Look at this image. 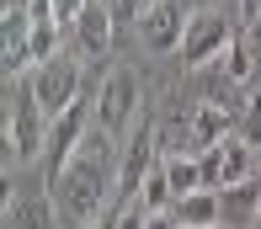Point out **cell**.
Instances as JSON below:
<instances>
[{
    "mask_svg": "<svg viewBox=\"0 0 261 229\" xmlns=\"http://www.w3.org/2000/svg\"><path fill=\"white\" fill-rule=\"evenodd\" d=\"M112 144H117V139L107 134V128L91 123L86 144H80V149L69 155V165L54 176V197H59V208H64L75 224H96L101 208H107V197L117 192V160H112Z\"/></svg>",
    "mask_w": 261,
    "mask_h": 229,
    "instance_id": "6da1fadb",
    "label": "cell"
},
{
    "mask_svg": "<svg viewBox=\"0 0 261 229\" xmlns=\"http://www.w3.org/2000/svg\"><path fill=\"white\" fill-rule=\"evenodd\" d=\"M48 128H54V117L43 112V101L32 96L27 80H21V86L11 91V107H6V160L11 165H32L48 149Z\"/></svg>",
    "mask_w": 261,
    "mask_h": 229,
    "instance_id": "7a4b0ae2",
    "label": "cell"
},
{
    "mask_svg": "<svg viewBox=\"0 0 261 229\" xmlns=\"http://www.w3.org/2000/svg\"><path fill=\"white\" fill-rule=\"evenodd\" d=\"M139 96H144V86H139V69L134 64H112L101 75V91H96V128H107V134H128V123L139 117Z\"/></svg>",
    "mask_w": 261,
    "mask_h": 229,
    "instance_id": "3957f363",
    "label": "cell"
},
{
    "mask_svg": "<svg viewBox=\"0 0 261 229\" xmlns=\"http://www.w3.org/2000/svg\"><path fill=\"white\" fill-rule=\"evenodd\" d=\"M27 86H32V96L43 101L48 117L69 112V107L80 101V54H54V59H43V64H32Z\"/></svg>",
    "mask_w": 261,
    "mask_h": 229,
    "instance_id": "277c9868",
    "label": "cell"
},
{
    "mask_svg": "<svg viewBox=\"0 0 261 229\" xmlns=\"http://www.w3.org/2000/svg\"><path fill=\"white\" fill-rule=\"evenodd\" d=\"M229 43H234V32L224 21V11H192L187 38H181V59H187V69H208L229 54Z\"/></svg>",
    "mask_w": 261,
    "mask_h": 229,
    "instance_id": "5b68a950",
    "label": "cell"
},
{
    "mask_svg": "<svg viewBox=\"0 0 261 229\" xmlns=\"http://www.w3.org/2000/svg\"><path fill=\"white\" fill-rule=\"evenodd\" d=\"M187 21H192L187 16V0H149L134 27H139V43L149 54H176L181 38H187Z\"/></svg>",
    "mask_w": 261,
    "mask_h": 229,
    "instance_id": "8992f818",
    "label": "cell"
},
{
    "mask_svg": "<svg viewBox=\"0 0 261 229\" xmlns=\"http://www.w3.org/2000/svg\"><path fill=\"white\" fill-rule=\"evenodd\" d=\"M91 123H96V101H86V96H80L69 112H59V117H54V128H48V149H43V155H48V182L69 165V155L86 144Z\"/></svg>",
    "mask_w": 261,
    "mask_h": 229,
    "instance_id": "52a82bcc",
    "label": "cell"
},
{
    "mask_svg": "<svg viewBox=\"0 0 261 229\" xmlns=\"http://www.w3.org/2000/svg\"><path fill=\"white\" fill-rule=\"evenodd\" d=\"M155 149H160V128H139V134L123 144V155H117V197L123 202H134L139 192H144V182L160 171Z\"/></svg>",
    "mask_w": 261,
    "mask_h": 229,
    "instance_id": "ba28073f",
    "label": "cell"
},
{
    "mask_svg": "<svg viewBox=\"0 0 261 229\" xmlns=\"http://www.w3.org/2000/svg\"><path fill=\"white\" fill-rule=\"evenodd\" d=\"M0 38H6V80L32 69V0H0Z\"/></svg>",
    "mask_w": 261,
    "mask_h": 229,
    "instance_id": "9c48e42d",
    "label": "cell"
},
{
    "mask_svg": "<svg viewBox=\"0 0 261 229\" xmlns=\"http://www.w3.org/2000/svg\"><path fill=\"white\" fill-rule=\"evenodd\" d=\"M197 160H203V182H208V187H229V182H245V176H256V149H251L240 134L208 144Z\"/></svg>",
    "mask_w": 261,
    "mask_h": 229,
    "instance_id": "30bf717a",
    "label": "cell"
},
{
    "mask_svg": "<svg viewBox=\"0 0 261 229\" xmlns=\"http://www.w3.org/2000/svg\"><path fill=\"white\" fill-rule=\"evenodd\" d=\"M112 27H117L112 6H107V0H86V11L75 16V54L101 59L107 48H112Z\"/></svg>",
    "mask_w": 261,
    "mask_h": 229,
    "instance_id": "8fae6325",
    "label": "cell"
},
{
    "mask_svg": "<svg viewBox=\"0 0 261 229\" xmlns=\"http://www.w3.org/2000/svg\"><path fill=\"white\" fill-rule=\"evenodd\" d=\"M219 197H224V224L229 229H251V219L261 213V176H245V182L219 187Z\"/></svg>",
    "mask_w": 261,
    "mask_h": 229,
    "instance_id": "7c38bea8",
    "label": "cell"
},
{
    "mask_svg": "<svg viewBox=\"0 0 261 229\" xmlns=\"http://www.w3.org/2000/svg\"><path fill=\"white\" fill-rule=\"evenodd\" d=\"M171 208H176V219L192 224V229L224 224V197H219V187H197V192H187V197H176Z\"/></svg>",
    "mask_w": 261,
    "mask_h": 229,
    "instance_id": "4fadbf2b",
    "label": "cell"
},
{
    "mask_svg": "<svg viewBox=\"0 0 261 229\" xmlns=\"http://www.w3.org/2000/svg\"><path fill=\"white\" fill-rule=\"evenodd\" d=\"M6 224L11 229H54V197H21V192H6Z\"/></svg>",
    "mask_w": 261,
    "mask_h": 229,
    "instance_id": "5bb4252c",
    "label": "cell"
},
{
    "mask_svg": "<svg viewBox=\"0 0 261 229\" xmlns=\"http://www.w3.org/2000/svg\"><path fill=\"white\" fill-rule=\"evenodd\" d=\"M192 128H197V139H203V149H208V144L234 134V112L219 107V101H192Z\"/></svg>",
    "mask_w": 261,
    "mask_h": 229,
    "instance_id": "9a60e30c",
    "label": "cell"
},
{
    "mask_svg": "<svg viewBox=\"0 0 261 229\" xmlns=\"http://www.w3.org/2000/svg\"><path fill=\"white\" fill-rule=\"evenodd\" d=\"M160 171H165V182H171V197H187V192L208 187V182H203V160H197V155H165Z\"/></svg>",
    "mask_w": 261,
    "mask_h": 229,
    "instance_id": "2e32d148",
    "label": "cell"
},
{
    "mask_svg": "<svg viewBox=\"0 0 261 229\" xmlns=\"http://www.w3.org/2000/svg\"><path fill=\"white\" fill-rule=\"evenodd\" d=\"M234 134L251 144V149H261V91H245L240 112H234Z\"/></svg>",
    "mask_w": 261,
    "mask_h": 229,
    "instance_id": "e0dca14e",
    "label": "cell"
},
{
    "mask_svg": "<svg viewBox=\"0 0 261 229\" xmlns=\"http://www.w3.org/2000/svg\"><path fill=\"white\" fill-rule=\"evenodd\" d=\"M219 69H224V75H229V80H234V86H245V80H251V69H256V59H251V54H245V48H240V43H229V54H224V59H219Z\"/></svg>",
    "mask_w": 261,
    "mask_h": 229,
    "instance_id": "ac0fdd59",
    "label": "cell"
},
{
    "mask_svg": "<svg viewBox=\"0 0 261 229\" xmlns=\"http://www.w3.org/2000/svg\"><path fill=\"white\" fill-rule=\"evenodd\" d=\"M54 6V16H59V27H75V16L86 11V0H48Z\"/></svg>",
    "mask_w": 261,
    "mask_h": 229,
    "instance_id": "d6986e66",
    "label": "cell"
},
{
    "mask_svg": "<svg viewBox=\"0 0 261 229\" xmlns=\"http://www.w3.org/2000/svg\"><path fill=\"white\" fill-rule=\"evenodd\" d=\"M107 6H112V16H117V21H139L149 0H107Z\"/></svg>",
    "mask_w": 261,
    "mask_h": 229,
    "instance_id": "ffe728a7",
    "label": "cell"
},
{
    "mask_svg": "<svg viewBox=\"0 0 261 229\" xmlns=\"http://www.w3.org/2000/svg\"><path fill=\"white\" fill-rule=\"evenodd\" d=\"M240 16L256 27V21H261V0H240Z\"/></svg>",
    "mask_w": 261,
    "mask_h": 229,
    "instance_id": "44dd1931",
    "label": "cell"
},
{
    "mask_svg": "<svg viewBox=\"0 0 261 229\" xmlns=\"http://www.w3.org/2000/svg\"><path fill=\"white\" fill-rule=\"evenodd\" d=\"M256 176H261V149H256Z\"/></svg>",
    "mask_w": 261,
    "mask_h": 229,
    "instance_id": "7402d4cb",
    "label": "cell"
},
{
    "mask_svg": "<svg viewBox=\"0 0 261 229\" xmlns=\"http://www.w3.org/2000/svg\"><path fill=\"white\" fill-rule=\"evenodd\" d=\"M86 229H112V224H86Z\"/></svg>",
    "mask_w": 261,
    "mask_h": 229,
    "instance_id": "603a6c76",
    "label": "cell"
},
{
    "mask_svg": "<svg viewBox=\"0 0 261 229\" xmlns=\"http://www.w3.org/2000/svg\"><path fill=\"white\" fill-rule=\"evenodd\" d=\"M251 229H261V213H256V219H251Z\"/></svg>",
    "mask_w": 261,
    "mask_h": 229,
    "instance_id": "cb8c5ba5",
    "label": "cell"
},
{
    "mask_svg": "<svg viewBox=\"0 0 261 229\" xmlns=\"http://www.w3.org/2000/svg\"><path fill=\"white\" fill-rule=\"evenodd\" d=\"M208 229H229V224H208Z\"/></svg>",
    "mask_w": 261,
    "mask_h": 229,
    "instance_id": "d4e9b609",
    "label": "cell"
}]
</instances>
